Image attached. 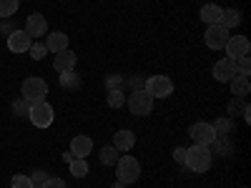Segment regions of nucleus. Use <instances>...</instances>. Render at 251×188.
<instances>
[{"label":"nucleus","mask_w":251,"mask_h":188,"mask_svg":"<svg viewBox=\"0 0 251 188\" xmlns=\"http://www.w3.org/2000/svg\"><path fill=\"white\" fill-rule=\"evenodd\" d=\"M211 163H214V151L208 148V145H191V148H186V161L183 165L188 171H194V173H206L208 168H211Z\"/></svg>","instance_id":"f257e3e1"},{"label":"nucleus","mask_w":251,"mask_h":188,"mask_svg":"<svg viewBox=\"0 0 251 188\" xmlns=\"http://www.w3.org/2000/svg\"><path fill=\"white\" fill-rule=\"evenodd\" d=\"M28 120L35 125V128H50L53 120H55V111L48 100H38V103H30V113H28Z\"/></svg>","instance_id":"f03ea898"},{"label":"nucleus","mask_w":251,"mask_h":188,"mask_svg":"<svg viewBox=\"0 0 251 188\" xmlns=\"http://www.w3.org/2000/svg\"><path fill=\"white\" fill-rule=\"evenodd\" d=\"M116 173H118L116 181L131 186V183H136V181L141 178V163H138L133 156H121V158L116 161Z\"/></svg>","instance_id":"7ed1b4c3"},{"label":"nucleus","mask_w":251,"mask_h":188,"mask_svg":"<svg viewBox=\"0 0 251 188\" xmlns=\"http://www.w3.org/2000/svg\"><path fill=\"white\" fill-rule=\"evenodd\" d=\"M143 91L149 93L153 100L156 98H169L174 93V80L169 75H151L143 80Z\"/></svg>","instance_id":"20e7f679"},{"label":"nucleus","mask_w":251,"mask_h":188,"mask_svg":"<svg viewBox=\"0 0 251 188\" xmlns=\"http://www.w3.org/2000/svg\"><path fill=\"white\" fill-rule=\"evenodd\" d=\"M126 103H128V111L133 116H149L153 111V98L146 93L143 88L138 91H131L128 95H126Z\"/></svg>","instance_id":"39448f33"},{"label":"nucleus","mask_w":251,"mask_h":188,"mask_svg":"<svg viewBox=\"0 0 251 188\" xmlns=\"http://www.w3.org/2000/svg\"><path fill=\"white\" fill-rule=\"evenodd\" d=\"M20 93H23V98L28 103H38V100H46L48 95V83L43 78H25L23 80V88H20Z\"/></svg>","instance_id":"423d86ee"},{"label":"nucleus","mask_w":251,"mask_h":188,"mask_svg":"<svg viewBox=\"0 0 251 188\" xmlns=\"http://www.w3.org/2000/svg\"><path fill=\"white\" fill-rule=\"evenodd\" d=\"M188 136L194 138V143H196V145H211V143L216 141V131H214V125H211V123H203V120L194 123L191 128H188Z\"/></svg>","instance_id":"0eeeda50"},{"label":"nucleus","mask_w":251,"mask_h":188,"mask_svg":"<svg viewBox=\"0 0 251 188\" xmlns=\"http://www.w3.org/2000/svg\"><path fill=\"white\" fill-rule=\"evenodd\" d=\"M231 38L228 35V30L224 28V25H208L206 28V33H203V43L211 48V50H224V46H226V40Z\"/></svg>","instance_id":"6e6552de"},{"label":"nucleus","mask_w":251,"mask_h":188,"mask_svg":"<svg viewBox=\"0 0 251 188\" xmlns=\"http://www.w3.org/2000/svg\"><path fill=\"white\" fill-rule=\"evenodd\" d=\"M224 50H226V58L239 60V58L249 55V50H251V43H249V38H246V35H231V38L226 40Z\"/></svg>","instance_id":"1a4fd4ad"},{"label":"nucleus","mask_w":251,"mask_h":188,"mask_svg":"<svg viewBox=\"0 0 251 188\" xmlns=\"http://www.w3.org/2000/svg\"><path fill=\"white\" fill-rule=\"evenodd\" d=\"M234 75H239V73H236V60H231V58L216 60V66H214V78H216L219 83H228Z\"/></svg>","instance_id":"9d476101"},{"label":"nucleus","mask_w":251,"mask_h":188,"mask_svg":"<svg viewBox=\"0 0 251 188\" xmlns=\"http://www.w3.org/2000/svg\"><path fill=\"white\" fill-rule=\"evenodd\" d=\"M30 38H40V35H46L48 33V23H46V18L40 15V13H30L28 20H25V28H23Z\"/></svg>","instance_id":"9b49d317"},{"label":"nucleus","mask_w":251,"mask_h":188,"mask_svg":"<svg viewBox=\"0 0 251 188\" xmlns=\"http://www.w3.org/2000/svg\"><path fill=\"white\" fill-rule=\"evenodd\" d=\"M30 43H33V38H30L25 30H13V33L8 35V48H10L13 53H28Z\"/></svg>","instance_id":"f8f14e48"},{"label":"nucleus","mask_w":251,"mask_h":188,"mask_svg":"<svg viewBox=\"0 0 251 188\" xmlns=\"http://www.w3.org/2000/svg\"><path fill=\"white\" fill-rule=\"evenodd\" d=\"M133 145H136V133H133V131H128V128L116 131V136H113V148H116L118 153L131 151Z\"/></svg>","instance_id":"ddd939ff"},{"label":"nucleus","mask_w":251,"mask_h":188,"mask_svg":"<svg viewBox=\"0 0 251 188\" xmlns=\"http://www.w3.org/2000/svg\"><path fill=\"white\" fill-rule=\"evenodd\" d=\"M75 60H78V55L68 48V50H60V53H55V63H53V68L58 70V73H68V70H75Z\"/></svg>","instance_id":"4468645a"},{"label":"nucleus","mask_w":251,"mask_h":188,"mask_svg":"<svg viewBox=\"0 0 251 188\" xmlns=\"http://www.w3.org/2000/svg\"><path fill=\"white\" fill-rule=\"evenodd\" d=\"M91 151H93L91 136H75V138L71 141V153H73L75 158H88Z\"/></svg>","instance_id":"2eb2a0df"},{"label":"nucleus","mask_w":251,"mask_h":188,"mask_svg":"<svg viewBox=\"0 0 251 188\" xmlns=\"http://www.w3.org/2000/svg\"><path fill=\"white\" fill-rule=\"evenodd\" d=\"M46 48L48 53H60V50H68V35L63 30H53L48 38H46Z\"/></svg>","instance_id":"dca6fc26"},{"label":"nucleus","mask_w":251,"mask_h":188,"mask_svg":"<svg viewBox=\"0 0 251 188\" xmlns=\"http://www.w3.org/2000/svg\"><path fill=\"white\" fill-rule=\"evenodd\" d=\"M221 13H224L221 5H216V3H206V5L201 8V20H203L206 25H216L219 20H221Z\"/></svg>","instance_id":"f3484780"},{"label":"nucleus","mask_w":251,"mask_h":188,"mask_svg":"<svg viewBox=\"0 0 251 188\" xmlns=\"http://www.w3.org/2000/svg\"><path fill=\"white\" fill-rule=\"evenodd\" d=\"M228 86H231V95H236V98H244V95L251 93V83L244 75H234L231 80H228Z\"/></svg>","instance_id":"a211bd4d"},{"label":"nucleus","mask_w":251,"mask_h":188,"mask_svg":"<svg viewBox=\"0 0 251 188\" xmlns=\"http://www.w3.org/2000/svg\"><path fill=\"white\" fill-rule=\"evenodd\" d=\"M239 23H241V13H239V10H234V8H224L219 25H224L226 30H231V28H236Z\"/></svg>","instance_id":"6ab92c4d"},{"label":"nucleus","mask_w":251,"mask_h":188,"mask_svg":"<svg viewBox=\"0 0 251 188\" xmlns=\"http://www.w3.org/2000/svg\"><path fill=\"white\" fill-rule=\"evenodd\" d=\"M68 168H71V176H73V178H86V176H88V163H86V158H73V161L68 163Z\"/></svg>","instance_id":"aec40b11"},{"label":"nucleus","mask_w":251,"mask_h":188,"mask_svg":"<svg viewBox=\"0 0 251 188\" xmlns=\"http://www.w3.org/2000/svg\"><path fill=\"white\" fill-rule=\"evenodd\" d=\"M60 86L66 88V91H75V88H80V78L75 75V70L60 73Z\"/></svg>","instance_id":"412c9836"},{"label":"nucleus","mask_w":251,"mask_h":188,"mask_svg":"<svg viewBox=\"0 0 251 188\" xmlns=\"http://www.w3.org/2000/svg\"><path fill=\"white\" fill-rule=\"evenodd\" d=\"M118 158H121V156H118V151L113 148V143H111V145H103V148H100V163H103V165H116Z\"/></svg>","instance_id":"4be33fe9"},{"label":"nucleus","mask_w":251,"mask_h":188,"mask_svg":"<svg viewBox=\"0 0 251 188\" xmlns=\"http://www.w3.org/2000/svg\"><path fill=\"white\" fill-rule=\"evenodd\" d=\"M20 8V0H0V18H13Z\"/></svg>","instance_id":"5701e85b"},{"label":"nucleus","mask_w":251,"mask_h":188,"mask_svg":"<svg viewBox=\"0 0 251 188\" xmlns=\"http://www.w3.org/2000/svg\"><path fill=\"white\" fill-rule=\"evenodd\" d=\"M13 113H15V118H28V113H30V103L20 95L18 100H13Z\"/></svg>","instance_id":"b1692460"},{"label":"nucleus","mask_w":251,"mask_h":188,"mask_svg":"<svg viewBox=\"0 0 251 188\" xmlns=\"http://www.w3.org/2000/svg\"><path fill=\"white\" fill-rule=\"evenodd\" d=\"M211 125H214V131H216V138H226L228 131H231V120H228V118H219Z\"/></svg>","instance_id":"393cba45"},{"label":"nucleus","mask_w":251,"mask_h":188,"mask_svg":"<svg viewBox=\"0 0 251 188\" xmlns=\"http://www.w3.org/2000/svg\"><path fill=\"white\" fill-rule=\"evenodd\" d=\"M28 53H30V58L33 60H43L46 55H48V48H46V43H30V48H28Z\"/></svg>","instance_id":"a878e982"},{"label":"nucleus","mask_w":251,"mask_h":188,"mask_svg":"<svg viewBox=\"0 0 251 188\" xmlns=\"http://www.w3.org/2000/svg\"><path fill=\"white\" fill-rule=\"evenodd\" d=\"M126 103V93L123 91H108V106L111 108H121Z\"/></svg>","instance_id":"bb28decb"},{"label":"nucleus","mask_w":251,"mask_h":188,"mask_svg":"<svg viewBox=\"0 0 251 188\" xmlns=\"http://www.w3.org/2000/svg\"><path fill=\"white\" fill-rule=\"evenodd\" d=\"M236 73H239V75H244V78H249V75H251V60H249V55H244V58H239V60H236Z\"/></svg>","instance_id":"cd10ccee"},{"label":"nucleus","mask_w":251,"mask_h":188,"mask_svg":"<svg viewBox=\"0 0 251 188\" xmlns=\"http://www.w3.org/2000/svg\"><path fill=\"white\" fill-rule=\"evenodd\" d=\"M10 188H35V186H33L30 176H13V181H10Z\"/></svg>","instance_id":"c85d7f7f"},{"label":"nucleus","mask_w":251,"mask_h":188,"mask_svg":"<svg viewBox=\"0 0 251 188\" xmlns=\"http://www.w3.org/2000/svg\"><path fill=\"white\" fill-rule=\"evenodd\" d=\"M121 86H123V78L121 75H108L106 78V88L108 91H121Z\"/></svg>","instance_id":"c756f323"},{"label":"nucleus","mask_w":251,"mask_h":188,"mask_svg":"<svg viewBox=\"0 0 251 188\" xmlns=\"http://www.w3.org/2000/svg\"><path fill=\"white\" fill-rule=\"evenodd\" d=\"M40 188H66V181H60V178H46L43 183H40Z\"/></svg>","instance_id":"7c9ffc66"},{"label":"nucleus","mask_w":251,"mask_h":188,"mask_svg":"<svg viewBox=\"0 0 251 188\" xmlns=\"http://www.w3.org/2000/svg\"><path fill=\"white\" fill-rule=\"evenodd\" d=\"M46 178H48V176H46L43 171H35V173L30 176V181H33V186H35V188H40V183H43Z\"/></svg>","instance_id":"2f4dec72"},{"label":"nucleus","mask_w":251,"mask_h":188,"mask_svg":"<svg viewBox=\"0 0 251 188\" xmlns=\"http://www.w3.org/2000/svg\"><path fill=\"white\" fill-rule=\"evenodd\" d=\"M174 158H176L178 163H183V161H186V148H181V145H178V148L174 151Z\"/></svg>","instance_id":"473e14b6"},{"label":"nucleus","mask_w":251,"mask_h":188,"mask_svg":"<svg viewBox=\"0 0 251 188\" xmlns=\"http://www.w3.org/2000/svg\"><path fill=\"white\" fill-rule=\"evenodd\" d=\"M73 158H75V156H73V153H71V151H68V153H63V161H66V163H71V161H73Z\"/></svg>","instance_id":"72a5a7b5"},{"label":"nucleus","mask_w":251,"mask_h":188,"mask_svg":"<svg viewBox=\"0 0 251 188\" xmlns=\"http://www.w3.org/2000/svg\"><path fill=\"white\" fill-rule=\"evenodd\" d=\"M111 188H128V186H126V183H121V181H116V183H113Z\"/></svg>","instance_id":"f704fd0d"},{"label":"nucleus","mask_w":251,"mask_h":188,"mask_svg":"<svg viewBox=\"0 0 251 188\" xmlns=\"http://www.w3.org/2000/svg\"><path fill=\"white\" fill-rule=\"evenodd\" d=\"M244 188H249V186H244Z\"/></svg>","instance_id":"c9c22d12"}]
</instances>
